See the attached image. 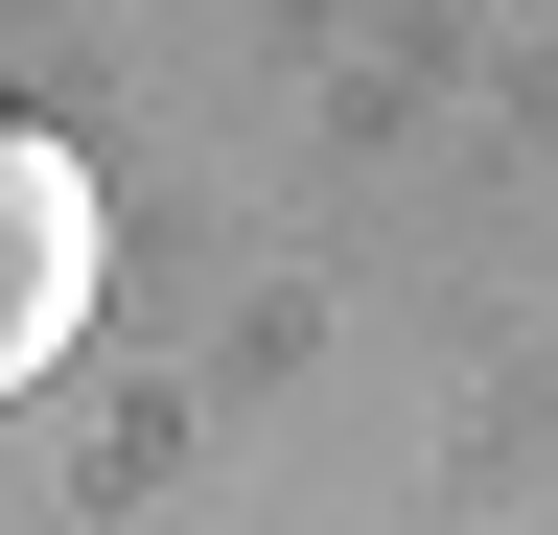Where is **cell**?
<instances>
[{"mask_svg": "<svg viewBox=\"0 0 558 535\" xmlns=\"http://www.w3.org/2000/svg\"><path fill=\"white\" fill-rule=\"evenodd\" d=\"M94 280H117V210H94V163H70L47 117H0V396H24V373H70Z\"/></svg>", "mask_w": 558, "mask_h": 535, "instance_id": "cell-1", "label": "cell"}]
</instances>
